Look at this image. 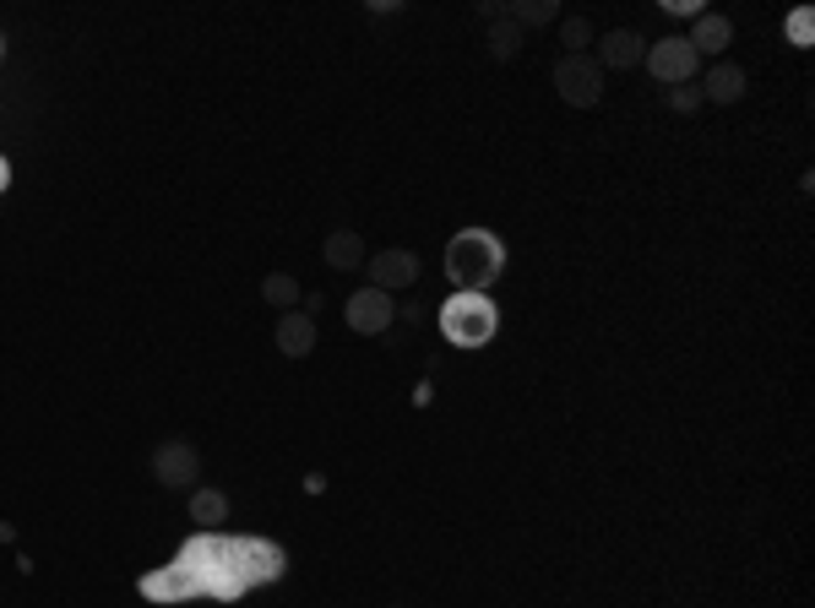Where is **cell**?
<instances>
[{"label": "cell", "instance_id": "cell-1", "mask_svg": "<svg viewBox=\"0 0 815 608\" xmlns=\"http://www.w3.org/2000/svg\"><path fill=\"white\" fill-rule=\"evenodd\" d=\"M506 266V251L489 229H462L447 245V277L456 283V294H484Z\"/></svg>", "mask_w": 815, "mask_h": 608}, {"label": "cell", "instance_id": "cell-2", "mask_svg": "<svg viewBox=\"0 0 815 608\" xmlns=\"http://www.w3.org/2000/svg\"><path fill=\"white\" fill-rule=\"evenodd\" d=\"M495 327H500V316L484 294H456L441 310V338L452 347H484L495 338Z\"/></svg>", "mask_w": 815, "mask_h": 608}, {"label": "cell", "instance_id": "cell-3", "mask_svg": "<svg viewBox=\"0 0 815 608\" xmlns=\"http://www.w3.org/2000/svg\"><path fill=\"white\" fill-rule=\"evenodd\" d=\"M554 92L571 103V109H593L604 98V66L593 55H560L554 60Z\"/></svg>", "mask_w": 815, "mask_h": 608}, {"label": "cell", "instance_id": "cell-4", "mask_svg": "<svg viewBox=\"0 0 815 608\" xmlns=\"http://www.w3.org/2000/svg\"><path fill=\"white\" fill-rule=\"evenodd\" d=\"M153 478H158L164 489H196V478H201V451H196L190 440H164V445L153 451Z\"/></svg>", "mask_w": 815, "mask_h": 608}, {"label": "cell", "instance_id": "cell-5", "mask_svg": "<svg viewBox=\"0 0 815 608\" xmlns=\"http://www.w3.org/2000/svg\"><path fill=\"white\" fill-rule=\"evenodd\" d=\"M652 77L663 87H680V82H691L696 77V49L680 38V33H669V38H658L652 49H647V60H641Z\"/></svg>", "mask_w": 815, "mask_h": 608}, {"label": "cell", "instance_id": "cell-6", "mask_svg": "<svg viewBox=\"0 0 815 608\" xmlns=\"http://www.w3.org/2000/svg\"><path fill=\"white\" fill-rule=\"evenodd\" d=\"M343 321H349V332H360V338H381V332L397 321V305H392V294H381V288H360V294H349Z\"/></svg>", "mask_w": 815, "mask_h": 608}, {"label": "cell", "instance_id": "cell-7", "mask_svg": "<svg viewBox=\"0 0 815 608\" xmlns=\"http://www.w3.org/2000/svg\"><path fill=\"white\" fill-rule=\"evenodd\" d=\"M229 565H234V582H240V587H251V582H277V576H283V549L245 538V543L229 549Z\"/></svg>", "mask_w": 815, "mask_h": 608}, {"label": "cell", "instance_id": "cell-8", "mask_svg": "<svg viewBox=\"0 0 815 608\" xmlns=\"http://www.w3.org/2000/svg\"><path fill=\"white\" fill-rule=\"evenodd\" d=\"M364 272H370V288H381V294H397V288L419 283V256H414V251H403V245H386L381 256L364 261Z\"/></svg>", "mask_w": 815, "mask_h": 608}, {"label": "cell", "instance_id": "cell-9", "mask_svg": "<svg viewBox=\"0 0 815 608\" xmlns=\"http://www.w3.org/2000/svg\"><path fill=\"white\" fill-rule=\"evenodd\" d=\"M604 71H631L647 60V38L636 33V27H615V33H604L598 38V55H593Z\"/></svg>", "mask_w": 815, "mask_h": 608}, {"label": "cell", "instance_id": "cell-10", "mask_svg": "<svg viewBox=\"0 0 815 608\" xmlns=\"http://www.w3.org/2000/svg\"><path fill=\"white\" fill-rule=\"evenodd\" d=\"M272 343H277L283 358H305V353H316V321H310V310H288V316H277Z\"/></svg>", "mask_w": 815, "mask_h": 608}, {"label": "cell", "instance_id": "cell-11", "mask_svg": "<svg viewBox=\"0 0 815 608\" xmlns=\"http://www.w3.org/2000/svg\"><path fill=\"white\" fill-rule=\"evenodd\" d=\"M685 44H691L696 55H724L728 44H734V22H728L724 11H702V16H696V33H691Z\"/></svg>", "mask_w": 815, "mask_h": 608}, {"label": "cell", "instance_id": "cell-12", "mask_svg": "<svg viewBox=\"0 0 815 608\" xmlns=\"http://www.w3.org/2000/svg\"><path fill=\"white\" fill-rule=\"evenodd\" d=\"M321 261L332 266V272H360L370 251H364V240L354 229H338V234H327V245H321Z\"/></svg>", "mask_w": 815, "mask_h": 608}, {"label": "cell", "instance_id": "cell-13", "mask_svg": "<svg viewBox=\"0 0 815 608\" xmlns=\"http://www.w3.org/2000/svg\"><path fill=\"white\" fill-rule=\"evenodd\" d=\"M190 521L201 532H218L229 521V495L223 489H190Z\"/></svg>", "mask_w": 815, "mask_h": 608}, {"label": "cell", "instance_id": "cell-14", "mask_svg": "<svg viewBox=\"0 0 815 608\" xmlns=\"http://www.w3.org/2000/svg\"><path fill=\"white\" fill-rule=\"evenodd\" d=\"M702 92H707L713 103H739V98H745V71L728 66V60H718V66L702 77Z\"/></svg>", "mask_w": 815, "mask_h": 608}, {"label": "cell", "instance_id": "cell-15", "mask_svg": "<svg viewBox=\"0 0 815 608\" xmlns=\"http://www.w3.org/2000/svg\"><path fill=\"white\" fill-rule=\"evenodd\" d=\"M484 44H489V55H495V60H511V55L522 49V27H517V22H511L506 11H500V16L489 22V33H484Z\"/></svg>", "mask_w": 815, "mask_h": 608}, {"label": "cell", "instance_id": "cell-16", "mask_svg": "<svg viewBox=\"0 0 815 608\" xmlns=\"http://www.w3.org/2000/svg\"><path fill=\"white\" fill-rule=\"evenodd\" d=\"M506 16L528 33V27H549V22H560V5H554V0H517V5H506Z\"/></svg>", "mask_w": 815, "mask_h": 608}, {"label": "cell", "instance_id": "cell-17", "mask_svg": "<svg viewBox=\"0 0 815 608\" xmlns=\"http://www.w3.org/2000/svg\"><path fill=\"white\" fill-rule=\"evenodd\" d=\"M142 587H147V598H185V593H196V576L185 565H175L169 576H147Z\"/></svg>", "mask_w": 815, "mask_h": 608}, {"label": "cell", "instance_id": "cell-18", "mask_svg": "<svg viewBox=\"0 0 815 608\" xmlns=\"http://www.w3.org/2000/svg\"><path fill=\"white\" fill-rule=\"evenodd\" d=\"M262 299H267V305H277V310L288 316V310L299 305V283H294L288 272H272V277H262Z\"/></svg>", "mask_w": 815, "mask_h": 608}, {"label": "cell", "instance_id": "cell-19", "mask_svg": "<svg viewBox=\"0 0 815 608\" xmlns=\"http://www.w3.org/2000/svg\"><path fill=\"white\" fill-rule=\"evenodd\" d=\"M560 44H565V55H587L593 22H587V16H560Z\"/></svg>", "mask_w": 815, "mask_h": 608}, {"label": "cell", "instance_id": "cell-20", "mask_svg": "<svg viewBox=\"0 0 815 608\" xmlns=\"http://www.w3.org/2000/svg\"><path fill=\"white\" fill-rule=\"evenodd\" d=\"M811 27H815V16L800 5V11L789 16V38H794V49H811Z\"/></svg>", "mask_w": 815, "mask_h": 608}, {"label": "cell", "instance_id": "cell-21", "mask_svg": "<svg viewBox=\"0 0 815 608\" xmlns=\"http://www.w3.org/2000/svg\"><path fill=\"white\" fill-rule=\"evenodd\" d=\"M702 103V92H685V87H669V109H680V114H691Z\"/></svg>", "mask_w": 815, "mask_h": 608}, {"label": "cell", "instance_id": "cell-22", "mask_svg": "<svg viewBox=\"0 0 815 608\" xmlns=\"http://www.w3.org/2000/svg\"><path fill=\"white\" fill-rule=\"evenodd\" d=\"M5 185H11V164L0 158V190H5Z\"/></svg>", "mask_w": 815, "mask_h": 608}]
</instances>
